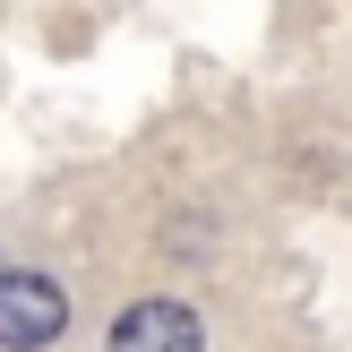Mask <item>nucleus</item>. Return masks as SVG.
Here are the masks:
<instances>
[{"label":"nucleus","mask_w":352,"mask_h":352,"mask_svg":"<svg viewBox=\"0 0 352 352\" xmlns=\"http://www.w3.org/2000/svg\"><path fill=\"white\" fill-rule=\"evenodd\" d=\"M69 327V292L52 275H0V352H43Z\"/></svg>","instance_id":"f257e3e1"},{"label":"nucleus","mask_w":352,"mask_h":352,"mask_svg":"<svg viewBox=\"0 0 352 352\" xmlns=\"http://www.w3.org/2000/svg\"><path fill=\"white\" fill-rule=\"evenodd\" d=\"M112 352H198V318L181 301H138V309H120Z\"/></svg>","instance_id":"f03ea898"}]
</instances>
